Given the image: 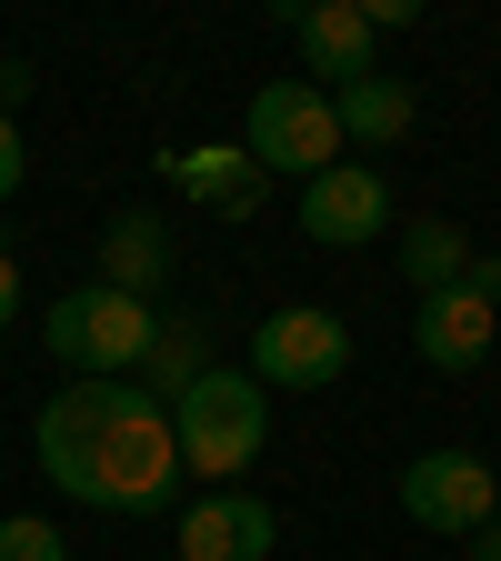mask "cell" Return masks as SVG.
I'll return each mask as SVG.
<instances>
[{
	"mask_svg": "<svg viewBox=\"0 0 501 561\" xmlns=\"http://www.w3.org/2000/svg\"><path fill=\"white\" fill-rule=\"evenodd\" d=\"M31 451L41 481L81 512L111 522H161L181 512V442H171V411L140 391V381H60L31 411Z\"/></svg>",
	"mask_w": 501,
	"mask_h": 561,
	"instance_id": "1",
	"label": "cell"
},
{
	"mask_svg": "<svg viewBox=\"0 0 501 561\" xmlns=\"http://www.w3.org/2000/svg\"><path fill=\"white\" fill-rule=\"evenodd\" d=\"M171 442H181V471L191 481H210V491H241V471L261 461V442H271V391L251 381V371H201L181 401H171Z\"/></svg>",
	"mask_w": 501,
	"mask_h": 561,
	"instance_id": "2",
	"label": "cell"
},
{
	"mask_svg": "<svg viewBox=\"0 0 501 561\" xmlns=\"http://www.w3.org/2000/svg\"><path fill=\"white\" fill-rule=\"evenodd\" d=\"M151 331H161V311L130 301V291H111V280H81V291H60L41 311V341H50V362L70 381H140Z\"/></svg>",
	"mask_w": 501,
	"mask_h": 561,
	"instance_id": "3",
	"label": "cell"
},
{
	"mask_svg": "<svg viewBox=\"0 0 501 561\" xmlns=\"http://www.w3.org/2000/svg\"><path fill=\"white\" fill-rule=\"evenodd\" d=\"M341 151H351V140H341L331 91H311V81H261L251 91V161L271 181H321Z\"/></svg>",
	"mask_w": 501,
	"mask_h": 561,
	"instance_id": "4",
	"label": "cell"
},
{
	"mask_svg": "<svg viewBox=\"0 0 501 561\" xmlns=\"http://www.w3.org/2000/svg\"><path fill=\"white\" fill-rule=\"evenodd\" d=\"M261 391H331L351 371V321L321 311V301H292V311H271L251 321V362H241Z\"/></svg>",
	"mask_w": 501,
	"mask_h": 561,
	"instance_id": "5",
	"label": "cell"
},
{
	"mask_svg": "<svg viewBox=\"0 0 501 561\" xmlns=\"http://www.w3.org/2000/svg\"><path fill=\"white\" fill-rule=\"evenodd\" d=\"M491 502H501V471H491L481 451H421V461H401V512H411L421 531L471 541V531L491 522Z\"/></svg>",
	"mask_w": 501,
	"mask_h": 561,
	"instance_id": "6",
	"label": "cell"
},
{
	"mask_svg": "<svg viewBox=\"0 0 501 561\" xmlns=\"http://www.w3.org/2000/svg\"><path fill=\"white\" fill-rule=\"evenodd\" d=\"M301 231L321 251H362V241H391V181L372 161H331L321 181H301Z\"/></svg>",
	"mask_w": 501,
	"mask_h": 561,
	"instance_id": "7",
	"label": "cell"
},
{
	"mask_svg": "<svg viewBox=\"0 0 501 561\" xmlns=\"http://www.w3.org/2000/svg\"><path fill=\"white\" fill-rule=\"evenodd\" d=\"M271 541H281V512L261 491H191L181 522H171L181 561H271Z\"/></svg>",
	"mask_w": 501,
	"mask_h": 561,
	"instance_id": "8",
	"label": "cell"
},
{
	"mask_svg": "<svg viewBox=\"0 0 501 561\" xmlns=\"http://www.w3.org/2000/svg\"><path fill=\"white\" fill-rule=\"evenodd\" d=\"M281 21H292V41L311 60V91H351L382 70V31H372L362 0H321V11H281Z\"/></svg>",
	"mask_w": 501,
	"mask_h": 561,
	"instance_id": "9",
	"label": "cell"
},
{
	"mask_svg": "<svg viewBox=\"0 0 501 561\" xmlns=\"http://www.w3.org/2000/svg\"><path fill=\"white\" fill-rule=\"evenodd\" d=\"M171 191L221 210V221H251V210L271 201V171L251 151H231V140H201V151H171Z\"/></svg>",
	"mask_w": 501,
	"mask_h": 561,
	"instance_id": "10",
	"label": "cell"
},
{
	"mask_svg": "<svg viewBox=\"0 0 501 561\" xmlns=\"http://www.w3.org/2000/svg\"><path fill=\"white\" fill-rule=\"evenodd\" d=\"M491 331H501V311L481 291H432V301L411 311V351L432 371H481L491 362Z\"/></svg>",
	"mask_w": 501,
	"mask_h": 561,
	"instance_id": "11",
	"label": "cell"
},
{
	"mask_svg": "<svg viewBox=\"0 0 501 561\" xmlns=\"http://www.w3.org/2000/svg\"><path fill=\"white\" fill-rule=\"evenodd\" d=\"M101 280L161 311V280H171V231L151 221V210H121V221L101 231Z\"/></svg>",
	"mask_w": 501,
	"mask_h": 561,
	"instance_id": "12",
	"label": "cell"
},
{
	"mask_svg": "<svg viewBox=\"0 0 501 561\" xmlns=\"http://www.w3.org/2000/svg\"><path fill=\"white\" fill-rule=\"evenodd\" d=\"M331 111H341V140H351V151H391V140H401V130L421 121L411 81H391V70H372V81L331 91Z\"/></svg>",
	"mask_w": 501,
	"mask_h": 561,
	"instance_id": "13",
	"label": "cell"
},
{
	"mask_svg": "<svg viewBox=\"0 0 501 561\" xmlns=\"http://www.w3.org/2000/svg\"><path fill=\"white\" fill-rule=\"evenodd\" d=\"M201 371H221V362H210V321L201 311H171L161 331H151V362H140V391H151L161 411L201 381Z\"/></svg>",
	"mask_w": 501,
	"mask_h": 561,
	"instance_id": "14",
	"label": "cell"
},
{
	"mask_svg": "<svg viewBox=\"0 0 501 561\" xmlns=\"http://www.w3.org/2000/svg\"><path fill=\"white\" fill-rule=\"evenodd\" d=\"M462 271H471V231L442 221V210H421V221H401V280L421 301L432 291H462Z\"/></svg>",
	"mask_w": 501,
	"mask_h": 561,
	"instance_id": "15",
	"label": "cell"
},
{
	"mask_svg": "<svg viewBox=\"0 0 501 561\" xmlns=\"http://www.w3.org/2000/svg\"><path fill=\"white\" fill-rule=\"evenodd\" d=\"M0 561H70V541L41 512H0Z\"/></svg>",
	"mask_w": 501,
	"mask_h": 561,
	"instance_id": "16",
	"label": "cell"
},
{
	"mask_svg": "<svg viewBox=\"0 0 501 561\" xmlns=\"http://www.w3.org/2000/svg\"><path fill=\"white\" fill-rule=\"evenodd\" d=\"M21 171H31V151H21V121H11V111H0V201H11V191H21Z\"/></svg>",
	"mask_w": 501,
	"mask_h": 561,
	"instance_id": "17",
	"label": "cell"
},
{
	"mask_svg": "<svg viewBox=\"0 0 501 561\" xmlns=\"http://www.w3.org/2000/svg\"><path fill=\"white\" fill-rule=\"evenodd\" d=\"M462 291H481V301L501 311V251H471V271H462Z\"/></svg>",
	"mask_w": 501,
	"mask_h": 561,
	"instance_id": "18",
	"label": "cell"
},
{
	"mask_svg": "<svg viewBox=\"0 0 501 561\" xmlns=\"http://www.w3.org/2000/svg\"><path fill=\"white\" fill-rule=\"evenodd\" d=\"M11 321H21V261L0 251V331H11Z\"/></svg>",
	"mask_w": 501,
	"mask_h": 561,
	"instance_id": "19",
	"label": "cell"
},
{
	"mask_svg": "<svg viewBox=\"0 0 501 561\" xmlns=\"http://www.w3.org/2000/svg\"><path fill=\"white\" fill-rule=\"evenodd\" d=\"M31 101V60H0V111H21Z\"/></svg>",
	"mask_w": 501,
	"mask_h": 561,
	"instance_id": "20",
	"label": "cell"
},
{
	"mask_svg": "<svg viewBox=\"0 0 501 561\" xmlns=\"http://www.w3.org/2000/svg\"><path fill=\"white\" fill-rule=\"evenodd\" d=\"M471 561H501V522H481V531H471Z\"/></svg>",
	"mask_w": 501,
	"mask_h": 561,
	"instance_id": "21",
	"label": "cell"
},
{
	"mask_svg": "<svg viewBox=\"0 0 501 561\" xmlns=\"http://www.w3.org/2000/svg\"><path fill=\"white\" fill-rule=\"evenodd\" d=\"M491 522H501V502H491Z\"/></svg>",
	"mask_w": 501,
	"mask_h": 561,
	"instance_id": "22",
	"label": "cell"
}]
</instances>
